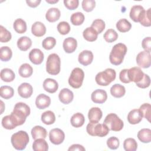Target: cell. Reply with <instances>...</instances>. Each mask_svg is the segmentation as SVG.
<instances>
[{"mask_svg": "<svg viewBox=\"0 0 151 151\" xmlns=\"http://www.w3.org/2000/svg\"><path fill=\"white\" fill-rule=\"evenodd\" d=\"M14 90L12 87L8 86H1L0 88V96L5 99H9L13 97Z\"/></svg>", "mask_w": 151, "mask_h": 151, "instance_id": "obj_38", "label": "cell"}, {"mask_svg": "<svg viewBox=\"0 0 151 151\" xmlns=\"http://www.w3.org/2000/svg\"><path fill=\"white\" fill-rule=\"evenodd\" d=\"M120 142L118 138L113 136L109 138L107 140V145L109 148L112 150L117 149L119 147Z\"/></svg>", "mask_w": 151, "mask_h": 151, "instance_id": "obj_50", "label": "cell"}, {"mask_svg": "<svg viewBox=\"0 0 151 151\" xmlns=\"http://www.w3.org/2000/svg\"><path fill=\"white\" fill-rule=\"evenodd\" d=\"M68 151H74V150H78V151H85L86 149L81 145L79 144H74L72 145L68 149Z\"/></svg>", "mask_w": 151, "mask_h": 151, "instance_id": "obj_55", "label": "cell"}, {"mask_svg": "<svg viewBox=\"0 0 151 151\" xmlns=\"http://www.w3.org/2000/svg\"><path fill=\"white\" fill-rule=\"evenodd\" d=\"M12 35L11 32L2 25L0 26V41L1 42H7L11 40Z\"/></svg>", "mask_w": 151, "mask_h": 151, "instance_id": "obj_43", "label": "cell"}, {"mask_svg": "<svg viewBox=\"0 0 151 151\" xmlns=\"http://www.w3.org/2000/svg\"><path fill=\"white\" fill-rule=\"evenodd\" d=\"M13 27L15 31L18 34H23L27 31V24L21 18H18L14 21Z\"/></svg>", "mask_w": 151, "mask_h": 151, "instance_id": "obj_35", "label": "cell"}, {"mask_svg": "<svg viewBox=\"0 0 151 151\" xmlns=\"http://www.w3.org/2000/svg\"><path fill=\"white\" fill-rule=\"evenodd\" d=\"M1 109H2V110H1V114H2V112H3L4 109L5 108H3V107H2V106H3V104H4V103H3V101H2V100L1 101Z\"/></svg>", "mask_w": 151, "mask_h": 151, "instance_id": "obj_58", "label": "cell"}, {"mask_svg": "<svg viewBox=\"0 0 151 151\" xmlns=\"http://www.w3.org/2000/svg\"><path fill=\"white\" fill-rule=\"evenodd\" d=\"M82 8L86 12H89L93 10L96 6V1L94 0H83L81 3Z\"/></svg>", "mask_w": 151, "mask_h": 151, "instance_id": "obj_49", "label": "cell"}, {"mask_svg": "<svg viewBox=\"0 0 151 151\" xmlns=\"http://www.w3.org/2000/svg\"><path fill=\"white\" fill-rule=\"evenodd\" d=\"M116 28L121 32H126L131 29L132 24L127 19L122 18L116 23Z\"/></svg>", "mask_w": 151, "mask_h": 151, "instance_id": "obj_37", "label": "cell"}, {"mask_svg": "<svg viewBox=\"0 0 151 151\" xmlns=\"http://www.w3.org/2000/svg\"><path fill=\"white\" fill-rule=\"evenodd\" d=\"M93 57V54L91 51L83 50L79 54L78 60L81 64L87 66L92 63Z\"/></svg>", "mask_w": 151, "mask_h": 151, "instance_id": "obj_16", "label": "cell"}, {"mask_svg": "<svg viewBox=\"0 0 151 151\" xmlns=\"http://www.w3.org/2000/svg\"><path fill=\"white\" fill-rule=\"evenodd\" d=\"M70 122L71 125L76 128L81 127L84 122L85 118L84 115L80 113H77L74 114L70 119Z\"/></svg>", "mask_w": 151, "mask_h": 151, "instance_id": "obj_28", "label": "cell"}, {"mask_svg": "<svg viewBox=\"0 0 151 151\" xmlns=\"http://www.w3.org/2000/svg\"><path fill=\"white\" fill-rule=\"evenodd\" d=\"M56 44V40L52 37H48L45 38L42 42V47L47 50H51L54 47Z\"/></svg>", "mask_w": 151, "mask_h": 151, "instance_id": "obj_47", "label": "cell"}, {"mask_svg": "<svg viewBox=\"0 0 151 151\" xmlns=\"http://www.w3.org/2000/svg\"><path fill=\"white\" fill-rule=\"evenodd\" d=\"M51 104V99L49 96L44 94H39L35 100V105L39 109H44Z\"/></svg>", "mask_w": 151, "mask_h": 151, "instance_id": "obj_20", "label": "cell"}, {"mask_svg": "<svg viewBox=\"0 0 151 151\" xmlns=\"http://www.w3.org/2000/svg\"><path fill=\"white\" fill-rule=\"evenodd\" d=\"M91 27L96 31L99 34H100L105 28V22L101 19H96L93 21Z\"/></svg>", "mask_w": 151, "mask_h": 151, "instance_id": "obj_44", "label": "cell"}, {"mask_svg": "<svg viewBox=\"0 0 151 151\" xmlns=\"http://www.w3.org/2000/svg\"><path fill=\"white\" fill-rule=\"evenodd\" d=\"M84 78L83 70L78 67L74 68L68 78V84L74 88H80L83 84Z\"/></svg>", "mask_w": 151, "mask_h": 151, "instance_id": "obj_8", "label": "cell"}, {"mask_svg": "<svg viewBox=\"0 0 151 151\" xmlns=\"http://www.w3.org/2000/svg\"><path fill=\"white\" fill-rule=\"evenodd\" d=\"M29 140L28 133L23 130L14 133L11 138L12 146L17 150H22L25 149Z\"/></svg>", "mask_w": 151, "mask_h": 151, "instance_id": "obj_3", "label": "cell"}, {"mask_svg": "<svg viewBox=\"0 0 151 151\" xmlns=\"http://www.w3.org/2000/svg\"><path fill=\"white\" fill-rule=\"evenodd\" d=\"M145 11V10L142 6L139 5H134L131 8L129 16L134 22H139Z\"/></svg>", "mask_w": 151, "mask_h": 151, "instance_id": "obj_12", "label": "cell"}, {"mask_svg": "<svg viewBox=\"0 0 151 151\" xmlns=\"http://www.w3.org/2000/svg\"><path fill=\"white\" fill-rule=\"evenodd\" d=\"M139 110L146 119L149 122L150 121V112H151V106L149 103H144L142 104L139 108Z\"/></svg>", "mask_w": 151, "mask_h": 151, "instance_id": "obj_45", "label": "cell"}, {"mask_svg": "<svg viewBox=\"0 0 151 151\" xmlns=\"http://www.w3.org/2000/svg\"><path fill=\"white\" fill-rule=\"evenodd\" d=\"M30 107L25 103L22 102L17 103L11 113L14 118L17 126L23 124L27 117L30 114Z\"/></svg>", "mask_w": 151, "mask_h": 151, "instance_id": "obj_1", "label": "cell"}, {"mask_svg": "<svg viewBox=\"0 0 151 151\" xmlns=\"http://www.w3.org/2000/svg\"><path fill=\"white\" fill-rule=\"evenodd\" d=\"M83 35L84 38L89 42H93L97 39L98 33L92 27L86 28L83 32Z\"/></svg>", "mask_w": 151, "mask_h": 151, "instance_id": "obj_30", "label": "cell"}, {"mask_svg": "<svg viewBox=\"0 0 151 151\" xmlns=\"http://www.w3.org/2000/svg\"><path fill=\"white\" fill-rule=\"evenodd\" d=\"M144 73L140 67H134L128 69V77L130 81L137 83L143 78Z\"/></svg>", "mask_w": 151, "mask_h": 151, "instance_id": "obj_11", "label": "cell"}, {"mask_svg": "<svg viewBox=\"0 0 151 151\" xmlns=\"http://www.w3.org/2000/svg\"><path fill=\"white\" fill-rule=\"evenodd\" d=\"M102 116V111L100 108L97 107L91 108L88 113V118L91 123H99Z\"/></svg>", "mask_w": 151, "mask_h": 151, "instance_id": "obj_21", "label": "cell"}, {"mask_svg": "<svg viewBox=\"0 0 151 151\" xmlns=\"http://www.w3.org/2000/svg\"><path fill=\"white\" fill-rule=\"evenodd\" d=\"M0 77L2 81L5 82H11L15 77L14 72L10 68H5L1 71Z\"/></svg>", "mask_w": 151, "mask_h": 151, "instance_id": "obj_31", "label": "cell"}, {"mask_svg": "<svg viewBox=\"0 0 151 151\" xmlns=\"http://www.w3.org/2000/svg\"><path fill=\"white\" fill-rule=\"evenodd\" d=\"M31 133L33 139L34 140L39 138L45 139L47 135V132L46 129L40 126H34L31 129Z\"/></svg>", "mask_w": 151, "mask_h": 151, "instance_id": "obj_25", "label": "cell"}, {"mask_svg": "<svg viewBox=\"0 0 151 151\" xmlns=\"http://www.w3.org/2000/svg\"><path fill=\"white\" fill-rule=\"evenodd\" d=\"M64 4L69 10H74L78 6V0H64Z\"/></svg>", "mask_w": 151, "mask_h": 151, "instance_id": "obj_52", "label": "cell"}, {"mask_svg": "<svg viewBox=\"0 0 151 151\" xmlns=\"http://www.w3.org/2000/svg\"><path fill=\"white\" fill-rule=\"evenodd\" d=\"M61 60L59 56L52 53L48 55L46 62V71L51 75H57L60 71Z\"/></svg>", "mask_w": 151, "mask_h": 151, "instance_id": "obj_6", "label": "cell"}, {"mask_svg": "<svg viewBox=\"0 0 151 151\" xmlns=\"http://www.w3.org/2000/svg\"><path fill=\"white\" fill-rule=\"evenodd\" d=\"M119 79L123 83H130L128 77V69H123L121 70L119 74Z\"/></svg>", "mask_w": 151, "mask_h": 151, "instance_id": "obj_53", "label": "cell"}, {"mask_svg": "<svg viewBox=\"0 0 151 151\" xmlns=\"http://www.w3.org/2000/svg\"><path fill=\"white\" fill-rule=\"evenodd\" d=\"M31 32L35 37H42L46 33V27L41 22L37 21L31 27Z\"/></svg>", "mask_w": 151, "mask_h": 151, "instance_id": "obj_22", "label": "cell"}, {"mask_svg": "<svg viewBox=\"0 0 151 151\" xmlns=\"http://www.w3.org/2000/svg\"><path fill=\"white\" fill-rule=\"evenodd\" d=\"M64 50L67 53H72L77 48V40L73 37H68L64 39L63 44Z\"/></svg>", "mask_w": 151, "mask_h": 151, "instance_id": "obj_19", "label": "cell"}, {"mask_svg": "<svg viewBox=\"0 0 151 151\" xmlns=\"http://www.w3.org/2000/svg\"><path fill=\"white\" fill-rule=\"evenodd\" d=\"M43 88L48 93H54L58 90V84L54 79L46 78L43 82Z\"/></svg>", "mask_w": 151, "mask_h": 151, "instance_id": "obj_23", "label": "cell"}, {"mask_svg": "<svg viewBox=\"0 0 151 151\" xmlns=\"http://www.w3.org/2000/svg\"><path fill=\"white\" fill-rule=\"evenodd\" d=\"M49 3V4H55L58 2V0H55V1H50V0H46L45 1Z\"/></svg>", "mask_w": 151, "mask_h": 151, "instance_id": "obj_57", "label": "cell"}, {"mask_svg": "<svg viewBox=\"0 0 151 151\" xmlns=\"http://www.w3.org/2000/svg\"><path fill=\"white\" fill-rule=\"evenodd\" d=\"M49 139L50 142L54 145H60L65 139V134L60 129L55 128L50 131Z\"/></svg>", "mask_w": 151, "mask_h": 151, "instance_id": "obj_10", "label": "cell"}, {"mask_svg": "<svg viewBox=\"0 0 151 151\" xmlns=\"http://www.w3.org/2000/svg\"><path fill=\"white\" fill-rule=\"evenodd\" d=\"M31 45L32 41L27 36L21 37L17 41V47L21 51H26L31 47Z\"/></svg>", "mask_w": 151, "mask_h": 151, "instance_id": "obj_26", "label": "cell"}, {"mask_svg": "<svg viewBox=\"0 0 151 151\" xmlns=\"http://www.w3.org/2000/svg\"><path fill=\"white\" fill-rule=\"evenodd\" d=\"M44 53L38 48L32 49L29 53V59L30 61L35 65H39L44 60Z\"/></svg>", "mask_w": 151, "mask_h": 151, "instance_id": "obj_13", "label": "cell"}, {"mask_svg": "<svg viewBox=\"0 0 151 151\" xmlns=\"http://www.w3.org/2000/svg\"><path fill=\"white\" fill-rule=\"evenodd\" d=\"M116 73L112 68H106L104 71L99 72L95 77L96 83L101 86L109 85L116 78Z\"/></svg>", "mask_w": 151, "mask_h": 151, "instance_id": "obj_4", "label": "cell"}, {"mask_svg": "<svg viewBox=\"0 0 151 151\" xmlns=\"http://www.w3.org/2000/svg\"><path fill=\"white\" fill-rule=\"evenodd\" d=\"M74 98V94L72 91L67 88H63L58 94V99L60 101L65 104L71 103Z\"/></svg>", "mask_w": 151, "mask_h": 151, "instance_id": "obj_17", "label": "cell"}, {"mask_svg": "<svg viewBox=\"0 0 151 151\" xmlns=\"http://www.w3.org/2000/svg\"><path fill=\"white\" fill-rule=\"evenodd\" d=\"M103 123L109 127V130L114 132L120 131L123 126V122L115 113H110L106 117Z\"/></svg>", "mask_w": 151, "mask_h": 151, "instance_id": "obj_7", "label": "cell"}, {"mask_svg": "<svg viewBox=\"0 0 151 151\" xmlns=\"http://www.w3.org/2000/svg\"><path fill=\"white\" fill-rule=\"evenodd\" d=\"M125 87L120 84H115L110 88V93L111 96L116 98H120L123 97L125 94Z\"/></svg>", "mask_w": 151, "mask_h": 151, "instance_id": "obj_29", "label": "cell"}, {"mask_svg": "<svg viewBox=\"0 0 151 151\" xmlns=\"http://www.w3.org/2000/svg\"><path fill=\"white\" fill-rule=\"evenodd\" d=\"M143 118V114L139 109H133L128 113L127 120L131 124L140 123Z\"/></svg>", "mask_w": 151, "mask_h": 151, "instance_id": "obj_18", "label": "cell"}, {"mask_svg": "<svg viewBox=\"0 0 151 151\" xmlns=\"http://www.w3.org/2000/svg\"><path fill=\"white\" fill-rule=\"evenodd\" d=\"M137 137L143 143H150L151 141V130L147 128L140 130L137 133Z\"/></svg>", "mask_w": 151, "mask_h": 151, "instance_id": "obj_32", "label": "cell"}, {"mask_svg": "<svg viewBox=\"0 0 151 151\" xmlns=\"http://www.w3.org/2000/svg\"><path fill=\"white\" fill-rule=\"evenodd\" d=\"M33 93L32 86L28 83H23L18 87V93L22 98L28 99L31 96Z\"/></svg>", "mask_w": 151, "mask_h": 151, "instance_id": "obj_15", "label": "cell"}, {"mask_svg": "<svg viewBox=\"0 0 151 151\" xmlns=\"http://www.w3.org/2000/svg\"><path fill=\"white\" fill-rule=\"evenodd\" d=\"M61 15L60 11L57 8H51L46 12V19L50 22H54L59 19Z\"/></svg>", "mask_w": 151, "mask_h": 151, "instance_id": "obj_24", "label": "cell"}, {"mask_svg": "<svg viewBox=\"0 0 151 151\" xmlns=\"http://www.w3.org/2000/svg\"><path fill=\"white\" fill-rule=\"evenodd\" d=\"M41 0H34V1H31V0H27L26 2L27 5L31 7V8H35L37 6L39 5V4L41 2Z\"/></svg>", "mask_w": 151, "mask_h": 151, "instance_id": "obj_56", "label": "cell"}, {"mask_svg": "<svg viewBox=\"0 0 151 151\" xmlns=\"http://www.w3.org/2000/svg\"><path fill=\"white\" fill-rule=\"evenodd\" d=\"M123 147L126 151H135L137 148V142L133 138L126 139L123 142Z\"/></svg>", "mask_w": 151, "mask_h": 151, "instance_id": "obj_40", "label": "cell"}, {"mask_svg": "<svg viewBox=\"0 0 151 151\" xmlns=\"http://www.w3.org/2000/svg\"><path fill=\"white\" fill-rule=\"evenodd\" d=\"M91 99L94 103L102 104L106 101L107 94L105 90L103 89H97L91 93Z\"/></svg>", "mask_w": 151, "mask_h": 151, "instance_id": "obj_14", "label": "cell"}, {"mask_svg": "<svg viewBox=\"0 0 151 151\" xmlns=\"http://www.w3.org/2000/svg\"><path fill=\"white\" fill-rule=\"evenodd\" d=\"M103 38L107 42H113L115 41L118 38V34L113 29H107L104 34Z\"/></svg>", "mask_w": 151, "mask_h": 151, "instance_id": "obj_42", "label": "cell"}, {"mask_svg": "<svg viewBox=\"0 0 151 151\" xmlns=\"http://www.w3.org/2000/svg\"><path fill=\"white\" fill-rule=\"evenodd\" d=\"M150 9V8H149L147 11H145L144 14L139 21L140 24L144 27H150L151 25Z\"/></svg>", "mask_w": 151, "mask_h": 151, "instance_id": "obj_46", "label": "cell"}, {"mask_svg": "<svg viewBox=\"0 0 151 151\" xmlns=\"http://www.w3.org/2000/svg\"><path fill=\"white\" fill-rule=\"evenodd\" d=\"M150 84V77L146 74H144L143 78L140 81L136 83V85L141 88H146L149 87Z\"/></svg>", "mask_w": 151, "mask_h": 151, "instance_id": "obj_51", "label": "cell"}, {"mask_svg": "<svg viewBox=\"0 0 151 151\" xmlns=\"http://www.w3.org/2000/svg\"><path fill=\"white\" fill-rule=\"evenodd\" d=\"M84 19V15L82 12H77L71 15L70 21L74 25H80L83 23Z\"/></svg>", "mask_w": 151, "mask_h": 151, "instance_id": "obj_41", "label": "cell"}, {"mask_svg": "<svg viewBox=\"0 0 151 151\" xmlns=\"http://www.w3.org/2000/svg\"><path fill=\"white\" fill-rule=\"evenodd\" d=\"M33 73L32 67L28 63L22 64L19 68L18 73L19 76L24 78L29 77Z\"/></svg>", "mask_w": 151, "mask_h": 151, "instance_id": "obj_33", "label": "cell"}, {"mask_svg": "<svg viewBox=\"0 0 151 151\" xmlns=\"http://www.w3.org/2000/svg\"><path fill=\"white\" fill-rule=\"evenodd\" d=\"M86 130L88 134L92 136L104 137L109 133V129L104 123H89L86 127Z\"/></svg>", "mask_w": 151, "mask_h": 151, "instance_id": "obj_5", "label": "cell"}, {"mask_svg": "<svg viewBox=\"0 0 151 151\" xmlns=\"http://www.w3.org/2000/svg\"><path fill=\"white\" fill-rule=\"evenodd\" d=\"M32 149L34 151H47L48 150V145L45 139H37L34 140L32 144Z\"/></svg>", "mask_w": 151, "mask_h": 151, "instance_id": "obj_27", "label": "cell"}, {"mask_svg": "<svg viewBox=\"0 0 151 151\" xmlns=\"http://www.w3.org/2000/svg\"><path fill=\"white\" fill-rule=\"evenodd\" d=\"M2 126L6 129L12 130L15 129L17 126L12 117V116L7 115L4 116L2 119Z\"/></svg>", "mask_w": 151, "mask_h": 151, "instance_id": "obj_36", "label": "cell"}, {"mask_svg": "<svg viewBox=\"0 0 151 151\" xmlns=\"http://www.w3.org/2000/svg\"><path fill=\"white\" fill-rule=\"evenodd\" d=\"M41 121L42 123L47 125L53 124L55 121V116L54 113L50 110L44 111L41 117Z\"/></svg>", "mask_w": 151, "mask_h": 151, "instance_id": "obj_34", "label": "cell"}, {"mask_svg": "<svg viewBox=\"0 0 151 151\" xmlns=\"http://www.w3.org/2000/svg\"><path fill=\"white\" fill-rule=\"evenodd\" d=\"M150 52L146 51L140 52L136 56L137 64L142 68H147L150 67L151 64Z\"/></svg>", "mask_w": 151, "mask_h": 151, "instance_id": "obj_9", "label": "cell"}, {"mask_svg": "<svg viewBox=\"0 0 151 151\" xmlns=\"http://www.w3.org/2000/svg\"><path fill=\"white\" fill-rule=\"evenodd\" d=\"M127 47L123 43L115 44L110 53L109 60L110 63L115 65H120L122 63L124 55L127 52Z\"/></svg>", "mask_w": 151, "mask_h": 151, "instance_id": "obj_2", "label": "cell"}, {"mask_svg": "<svg viewBox=\"0 0 151 151\" xmlns=\"http://www.w3.org/2000/svg\"><path fill=\"white\" fill-rule=\"evenodd\" d=\"M142 45L145 51L150 52L151 50V38L147 37L145 38L142 42Z\"/></svg>", "mask_w": 151, "mask_h": 151, "instance_id": "obj_54", "label": "cell"}, {"mask_svg": "<svg viewBox=\"0 0 151 151\" xmlns=\"http://www.w3.org/2000/svg\"><path fill=\"white\" fill-rule=\"evenodd\" d=\"M57 30L61 35H66L70 31V26L67 22L61 21L57 25Z\"/></svg>", "mask_w": 151, "mask_h": 151, "instance_id": "obj_48", "label": "cell"}, {"mask_svg": "<svg viewBox=\"0 0 151 151\" xmlns=\"http://www.w3.org/2000/svg\"><path fill=\"white\" fill-rule=\"evenodd\" d=\"M12 55L11 49L7 47L4 46L0 49V59L2 61H8L11 60Z\"/></svg>", "mask_w": 151, "mask_h": 151, "instance_id": "obj_39", "label": "cell"}]
</instances>
